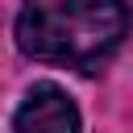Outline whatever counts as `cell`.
<instances>
[{
	"label": "cell",
	"mask_w": 133,
	"mask_h": 133,
	"mask_svg": "<svg viewBox=\"0 0 133 133\" xmlns=\"http://www.w3.org/2000/svg\"><path fill=\"white\" fill-rule=\"evenodd\" d=\"M129 33L125 0H25L17 12V46L29 58L79 66H100Z\"/></svg>",
	"instance_id": "1"
},
{
	"label": "cell",
	"mask_w": 133,
	"mask_h": 133,
	"mask_svg": "<svg viewBox=\"0 0 133 133\" xmlns=\"http://www.w3.org/2000/svg\"><path fill=\"white\" fill-rule=\"evenodd\" d=\"M12 133H79V108L62 87L33 83L12 116Z\"/></svg>",
	"instance_id": "2"
}]
</instances>
